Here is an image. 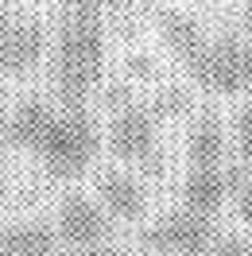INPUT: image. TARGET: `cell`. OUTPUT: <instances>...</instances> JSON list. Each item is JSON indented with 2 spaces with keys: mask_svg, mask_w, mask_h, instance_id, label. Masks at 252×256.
<instances>
[{
  "mask_svg": "<svg viewBox=\"0 0 252 256\" xmlns=\"http://www.w3.org/2000/svg\"><path fill=\"white\" fill-rule=\"evenodd\" d=\"M105 74V8L101 0H66L54 39V94L66 109L86 105Z\"/></svg>",
  "mask_w": 252,
  "mask_h": 256,
  "instance_id": "1",
  "label": "cell"
},
{
  "mask_svg": "<svg viewBox=\"0 0 252 256\" xmlns=\"http://www.w3.org/2000/svg\"><path fill=\"white\" fill-rule=\"evenodd\" d=\"M97 148H101V132H97L94 116L86 112V105H74L50 120L47 136L39 140L35 152L54 178H78L94 163Z\"/></svg>",
  "mask_w": 252,
  "mask_h": 256,
  "instance_id": "2",
  "label": "cell"
},
{
  "mask_svg": "<svg viewBox=\"0 0 252 256\" xmlns=\"http://www.w3.org/2000/svg\"><path fill=\"white\" fill-rule=\"evenodd\" d=\"M194 86L210 94H244L252 86V43L240 35L206 39V47L186 62Z\"/></svg>",
  "mask_w": 252,
  "mask_h": 256,
  "instance_id": "3",
  "label": "cell"
},
{
  "mask_svg": "<svg viewBox=\"0 0 252 256\" xmlns=\"http://www.w3.org/2000/svg\"><path fill=\"white\" fill-rule=\"evenodd\" d=\"M218 225L214 218L206 214H194V210H174L167 218H159L156 225L144 229V244L156 248V252H167V256H206L218 240Z\"/></svg>",
  "mask_w": 252,
  "mask_h": 256,
  "instance_id": "4",
  "label": "cell"
},
{
  "mask_svg": "<svg viewBox=\"0 0 252 256\" xmlns=\"http://www.w3.org/2000/svg\"><path fill=\"white\" fill-rule=\"evenodd\" d=\"M156 124L159 116L152 112V105H128V109L112 112L109 124V152L116 160H132L148 167L152 175L159 171V148H156Z\"/></svg>",
  "mask_w": 252,
  "mask_h": 256,
  "instance_id": "5",
  "label": "cell"
},
{
  "mask_svg": "<svg viewBox=\"0 0 252 256\" xmlns=\"http://www.w3.org/2000/svg\"><path fill=\"white\" fill-rule=\"evenodd\" d=\"M47 50V32L32 16H8L0 20V70L4 74H28L39 66Z\"/></svg>",
  "mask_w": 252,
  "mask_h": 256,
  "instance_id": "6",
  "label": "cell"
},
{
  "mask_svg": "<svg viewBox=\"0 0 252 256\" xmlns=\"http://www.w3.org/2000/svg\"><path fill=\"white\" fill-rule=\"evenodd\" d=\"M58 237L70 244V248H101L109 244V218H105V206L90 202L86 194H70L62 206H58Z\"/></svg>",
  "mask_w": 252,
  "mask_h": 256,
  "instance_id": "7",
  "label": "cell"
},
{
  "mask_svg": "<svg viewBox=\"0 0 252 256\" xmlns=\"http://www.w3.org/2000/svg\"><path fill=\"white\" fill-rule=\"evenodd\" d=\"M97 202L109 210V218H120V222H140L144 210H148V194L132 175L124 171H105L97 178Z\"/></svg>",
  "mask_w": 252,
  "mask_h": 256,
  "instance_id": "8",
  "label": "cell"
},
{
  "mask_svg": "<svg viewBox=\"0 0 252 256\" xmlns=\"http://www.w3.org/2000/svg\"><path fill=\"white\" fill-rule=\"evenodd\" d=\"M50 120H54V112H50V105L43 101V97H28V101H20L16 109H12V116L4 120V148H39V140L47 136Z\"/></svg>",
  "mask_w": 252,
  "mask_h": 256,
  "instance_id": "9",
  "label": "cell"
},
{
  "mask_svg": "<svg viewBox=\"0 0 252 256\" xmlns=\"http://www.w3.org/2000/svg\"><path fill=\"white\" fill-rule=\"evenodd\" d=\"M229 194L233 190H229L225 167H190V175L182 178V206L206 218H218Z\"/></svg>",
  "mask_w": 252,
  "mask_h": 256,
  "instance_id": "10",
  "label": "cell"
},
{
  "mask_svg": "<svg viewBox=\"0 0 252 256\" xmlns=\"http://www.w3.org/2000/svg\"><path fill=\"white\" fill-rule=\"evenodd\" d=\"M225 148H229V136H225L221 116H218V112H202V116L190 124V136H186V160H190V167H221Z\"/></svg>",
  "mask_w": 252,
  "mask_h": 256,
  "instance_id": "11",
  "label": "cell"
},
{
  "mask_svg": "<svg viewBox=\"0 0 252 256\" xmlns=\"http://www.w3.org/2000/svg\"><path fill=\"white\" fill-rule=\"evenodd\" d=\"M54 233L43 222H20L0 229V256H54Z\"/></svg>",
  "mask_w": 252,
  "mask_h": 256,
  "instance_id": "12",
  "label": "cell"
},
{
  "mask_svg": "<svg viewBox=\"0 0 252 256\" xmlns=\"http://www.w3.org/2000/svg\"><path fill=\"white\" fill-rule=\"evenodd\" d=\"M159 35H163V43L171 47V54L182 66L206 47L202 24H198L194 16H182V12H163V16H159Z\"/></svg>",
  "mask_w": 252,
  "mask_h": 256,
  "instance_id": "13",
  "label": "cell"
},
{
  "mask_svg": "<svg viewBox=\"0 0 252 256\" xmlns=\"http://www.w3.org/2000/svg\"><path fill=\"white\" fill-rule=\"evenodd\" d=\"M194 109V97L182 90V86H163L156 97H152V112L159 120H178V116H190Z\"/></svg>",
  "mask_w": 252,
  "mask_h": 256,
  "instance_id": "14",
  "label": "cell"
},
{
  "mask_svg": "<svg viewBox=\"0 0 252 256\" xmlns=\"http://www.w3.org/2000/svg\"><path fill=\"white\" fill-rule=\"evenodd\" d=\"M233 140H236V152H240V160L252 163V105L236 112V120H233Z\"/></svg>",
  "mask_w": 252,
  "mask_h": 256,
  "instance_id": "15",
  "label": "cell"
},
{
  "mask_svg": "<svg viewBox=\"0 0 252 256\" xmlns=\"http://www.w3.org/2000/svg\"><path fill=\"white\" fill-rule=\"evenodd\" d=\"M206 256H252V240L240 237V233H218L214 248Z\"/></svg>",
  "mask_w": 252,
  "mask_h": 256,
  "instance_id": "16",
  "label": "cell"
},
{
  "mask_svg": "<svg viewBox=\"0 0 252 256\" xmlns=\"http://www.w3.org/2000/svg\"><path fill=\"white\" fill-rule=\"evenodd\" d=\"M101 101H105V109H109V112L128 109V105H132V86H128V82H112L109 90L101 94Z\"/></svg>",
  "mask_w": 252,
  "mask_h": 256,
  "instance_id": "17",
  "label": "cell"
},
{
  "mask_svg": "<svg viewBox=\"0 0 252 256\" xmlns=\"http://www.w3.org/2000/svg\"><path fill=\"white\" fill-rule=\"evenodd\" d=\"M236 218L252 225V182H248V186H244L240 194H236Z\"/></svg>",
  "mask_w": 252,
  "mask_h": 256,
  "instance_id": "18",
  "label": "cell"
},
{
  "mask_svg": "<svg viewBox=\"0 0 252 256\" xmlns=\"http://www.w3.org/2000/svg\"><path fill=\"white\" fill-rule=\"evenodd\" d=\"M54 256H120L112 244H101V248H70V252H54Z\"/></svg>",
  "mask_w": 252,
  "mask_h": 256,
  "instance_id": "19",
  "label": "cell"
},
{
  "mask_svg": "<svg viewBox=\"0 0 252 256\" xmlns=\"http://www.w3.org/2000/svg\"><path fill=\"white\" fill-rule=\"evenodd\" d=\"M240 28H244V39L252 43V0H244V8H240Z\"/></svg>",
  "mask_w": 252,
  "mask_h": 256,
  "instance_id": "20",
  "label": "cell"
},
{
  "mask_svg": "<svg viewBox=\"0 0 252 256\" xmlns=\"http://www.w3.org/2000/svg\"><path fill=\"white\" fill-rule=\"evenodd\" d=\"M132 74H140V78H152V74H156V66L148 62V58H132Z\"/></svg>",
  "mask_w": 252,
  "mask_h": 256,
  "instance_id": "21",
  "label": "cell"
},
{
  "mask_svg": "<svg viewBox=\"0 0 252 256\" xmlns=\"http://www.w3.org/2000/svg\"><path fill=\"white\" fill-rule=\"evenodd\" d=\"M4 194H8V186H4V182H0V202H4Z\"/></svg>",
  "mask_w": 252,
  "mask_h": 256,
  "instance_id": "22",
  "label": "cell"
}]
</instances>
